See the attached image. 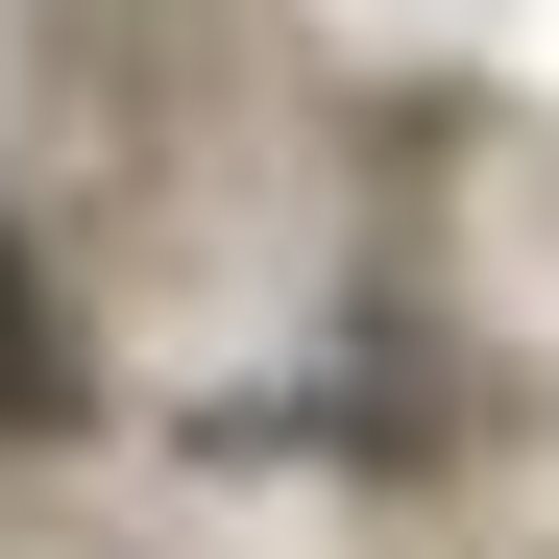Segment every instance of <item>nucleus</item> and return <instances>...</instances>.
<instances>
[{
  "mask_svg": "<svg viewBox=\"0 0 559 559\" xmlns=\"http://www.w3.org/2000/svg\"><path fill=\"white\" fill-rule=\"evenodd\" d=\"M73 390V341H49V293H25V243H0V414H49Z\"/></svg>",
  "mask_w": 559,
  "mask_h": 559,
  "instance_id": "obj_1",
  "label": "nucleus"
}]
</instances>
